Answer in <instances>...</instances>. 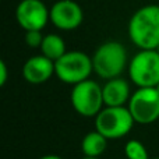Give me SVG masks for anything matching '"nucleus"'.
<instances>
[{"instance_id": "f257e3e1", "label": "nucleus", "mask_w": 159, "mask_h": 159, "mask_svg": "<svg viewBox=\"0 0 159 159\" xmlns=\"http://www.w3.org/2000/svg\"><path fill=\"white\" fill-rule=\"evenodd\" d=\"M129 38L138 49L159 46V4H147L134 11L127 27Z\"/></svg>"}, {"instance_id": "f03ea898", "label": "nucleus", "mask_w": 159, "mask_h": 159, "mask_svg": "<svg viewBox=\"0 0 159 159\" xmlns=\"http://www.w3.org/2000/svg\"><path fill=\"white\" fill-rule=\"evenodd\" d=\"M129 63L126 48L117 41L103 42L92 55L93 73L105 81L120 77L129 69Z\"/></svg>"}, {"instance_id": "7ed1b4c3", "label": "nucleus", "mask_w": 159, "mask_h": 159, "mask_svg": "<svg viewBox=\"0 0 159 159\" xmlns=\"http://www.w3.org/2000/svg\"><path fill=\"white\" fill-rule=\"evenodd\" d=\"M135 121L127 106H105L95 116V130L107 140L123 138L133 130Z\"/></svg>"}, {"instance_id": "20e7f679", "label": "nucleus", "mask_w": 159, "mask_h": 159, "mask_svg": "<svg viewBox=\"0 0 159 159\" xmlns=\"http://www.w3.org/2000/svg\"><path fill=\"white\" fill-rule=\"evenodd\" d=\"M92 73V56L81 50H67L55 61V75L64 84L75 85L88 80Z\"/></svg>"}, {"instance_id": "39448f33", "label": "nucleus", "mask_w": 159, "mask_h": 159, "mask_svg": "<svg viewBox=\"0 0 159 159\" xmlns=\"http://www.w3.org/2000/svg\"><path fill=\"white\" fill-rule=\"evenodd\" d=\"M70 102L75 112L82 117H95L105 107L102 87L96 81L88 78L73 85Z\"/></svg>"}, {"instance_id": "423d86ee", "label": "nucleus", "mask_w": 159, "mask_h": 159, "mask_svg": "<svg viewBox=\"0 0 159 159\" xmlns=\"http://www.w3.org/2000/svg\"><path fill=\"white\" fill-rule=\"evenodd\" d=\"M129 77L138 88L159 84V53L157 49H140L129 63Z\"/></svg>"}, {"instance_id": "0eeeda50", "label": "nucleus", "mask_w": 159, "mask_h": 159, "mask_svg": "<svg viewBox=\"0 0 159 159\" xmlns=\"http://www.w3.org/2000/svg\"><path fill=\"white\" fill-rule=\"evenodd\" d=\"M127 107L135 123H154L159 119V92L155 87L137 88L131 93Z\"/></svg>"}, {"instance_id": "6e6552de", "label": "nucleus", "mask_w": 159, "mask_h": 159, "mask_svg": "<svg viewBox=\"0 0 159 159\" xmlns=\"http://www.w3.org/2000/svg\"><path fill=\"white\" fill-rule=\"evenodd\" d=\"M16 20L24 31H42L50 21V7L42 0H21L16 7Z\"/></svg>"}, {"instance_id": "1a4fd4ad", "label": "nucleus", "mask_w": 159, "mask_h": 159, "mask_svg": "<svg viewBox=\"0 0 159 159\" xmlns=\"http://www.w3.org/2000/svg\"><path fill=\"white\" fill-rule=\"evenodd\" d=\"M84 21V11L74 0H57L50 7V22L60 31H74Z\"/></svg>"}, {"instance_id": "9d476101", "label": "nucleus", "mask_w": 159, "mask_h": 159, "mask_svg": "<svg viewBox=\"0 0 159 159\" xmlns=\"http://www.w3.org/2000/svg\"><path fill=\"white\" fill-rule=\"evenodd\" d=\"M52 75H55V61L42 53L31 56L22 66V77L32 85L43 84L49 81Z\"/></svg>"}, {"instance_id": "9b49d317", "label": "nucleus", "mask_w": 159, "mask_h": 159, "mask_svg": "<svg viewBox=\"0 0 159 159\" xmlns=\"http://www.w3.org/2000/svg\"><path fill=\"white\" fill-rule=\"evenodd\" d=\"M105 106H124L131 98L130 82L123 77L107 80L102 85Z\"/></svg>"}, {"instance_id": "f8f14e48", "label": "nucleus", "mask_w": 159, "mask_h": 159, "mask_svg": "<svg viewBox=\"0 0 159 159\" xmlns=\"http://www.w3.org/2000/svg\"><path fill=\"white\" fill-rule=\"evenodd\" d=\"M107 148V138L103 134L93 130L84 135L81 141V149L84 157L89 158H101Z\"/></svg>"}, {"instance_id": "ddd939ff", "label": "nucleus", "mask_w": 159, "mask_h": 159, "mask_svg": "<svg viewBox=\"0 0 159 159\" xmlns=\"http://www.w3.org/2000/svg\"><path fill=\"white\" fill-rule=\"evenodd\" d=\"M39 50L48 59L56 61L67 52V48H66V42L60 35H57V34H46Z\"/></svg>"}, {"instance_id": "4468645a", "label": "nucleus", "mask_w": 159, "mask_h": 159, "mask_svg": "<svg viewBox=\"0 0 159 159\" xmlns=\"http://www.w3.org/2000/svg\"><path fill=\"white\" fill-rule=\"evenodd\" d=\"M124 155L127 159H149L147 147L138 140H130L124 145Z\"/></svg>"}, {"instance_id": "2eb2a0df", "label": "nucleus", "mask_w": 159, "mask_h": 159, "mask_svg": "<svg viewBox=\"0 0 159 159\" xmlns=\"http://www.w3.org/2000/svg\"><path fill=\"white\" fill-rule=\"evenodd\" d=\"M43 38L45 35L42 34V31H25V43H27V46L32 48V49H41Z\"/></svg>"}, {"instance_id": "dca6fc26", "label": "nucleus", "mask_w": 159, "mask_h": 159, "mask_svg": "<svg viewBox=\"0 0 159 159\" xmlns=\"http://www.w3.org/2000/svg\"><path fill=\"white\" fill-rule=\"evenodd\" d=\"M8 80V69L4 60H0V85H6Z\"/></svg>"}, {"instance_id": "f3484780", "label": "nucleus", "mask_w": 159, "mask_h": 159, "mask_svg": "<svg viewBox=\"0 0 159 159\" xmlns=\"http://www.w3.org/2000/svg\"><path fill=\"white\" fill-rule=\"evenodd\" d=\"M39 159H63L61 157H59V155H43V157H41Z\"/></svg>"}, {"instance_id": "a211bd4d", "label": "nucleus", "mask_w": 159, "mask_h": 159, "mask_svg": "<svg viewBox=\"0 0 159 159\" xmlns=\"http://www.w3.org/2000/svg\"><path fill=\"white\" fill-rule=\"evenodd\" d=\"M82 159H101V158H89V157H84Z\"/></svg>"}, {"instance_id": "6ab92c4d", "label": "nucleus", "mask_w": 159, "mask_h": 159, "mask_svg": "<svg viewBox=\"0 0 159 159\" xmlns=\"http://www.w3.org/2000/svg\"><path fill=\"white\" fill-rule=\"evenodd\" d=\"M155 88H157V91L159 92V84H158V85H157V87H155Z\"/></svg>"}, {"instance_id": "aec40b11", "label": "nucleus", "mask_w": 159, "mask_h": 159, "mask_svg": "<svg viewBox=\"0 0 159 159\" xmlns=\"http://www.w3.org/2000/svg\"><path fill=\"white\" fill-rule=\"evenodd\" d=\"M157 52H158V53H159V46H158V48H157Z\"/></svg>"}, {"instance_id": "412c9836", "label": "nucleus", "mask_w": 159, "mask_h": 159, "mask_svg": "<svg viewBox=\"0 0 159 159\" xmlns=\"http://www.w3.org/2000/svg\"><path fill=\"white\" fill-rule=\"evenodd\" d=\"M154 159H159V157H158V158H154Z\"/></svg>"}]
</instances>
